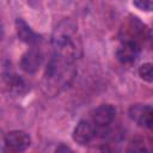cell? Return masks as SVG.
<instances>
[{
	"label": "cell",
	"mask_w": 153,
	"mask_h": 153,
	"mask_svg": "<svg viewBox=\"0 0 153 153\" xmlns=\"http://www.w3.org/2000/svg\"><path fill=\"white\" fill-rule=\"evenodd\" d=\"M6 84H7L8 88H10V91L17 92V93H20L25 88L24 80L18 75H8L6 78Z\"/></svg>",
	"instance_id": "cell-9"
},
{
	"label": "cell",
	"mask_w": 153,
	"mask_h": 153,
	"mask_svg": "<svg viewBox=\"0 0 153 153\" xmlns=\"http://www.w3.org/2000/svg\"><path fill=\"white\" fill-rule=\"evenodd\" d=\"M31 145L30 135L23 130L8 131L5 136V146L10 152H23Z\"/></svg>",
	"instance_id": "cell-3"
},
{
	"label": "cell",
	"mask_w": 153,
	"mask_h": 153,
	"mask_svg": "<svg viewBox=\"0 0 153 153\" xmlns=\"http://www.w3.org/2000/svg\"><path fill=\"white\" fill-rule=\"evenodd\" d=\"M139 75L143 81L153 82V63L146 62L139 67Z\"/></svg>",
	"instance_id": "cell-10"
},
{
	"label": "cell",
	"mask_w": 153,
	"mask_h": 153,
	"mask_svg": "<svg viewBox=\"0 0 153 153\" xmlns=\"http://www.w3.org/2000/svg\"><path fill=\"white\" fill-rule=\"evenodd\" d=\"M133 5L143 12H153V0H133Z\"/></svg>",
	"instance_id": "cell-11"
},
{
	"label": "cell",
	"mask_w": 153,
	"mask_h": 153,
	"mask_svg": "<svg viewBox=\"0 0 153 153\" xmlns=\"http://www.w3.org/2000/svg\"><path fill=\"white\" fill-rule=\"evenodd\" d=\"M129 117L141 127L153 131V108L149 105L136 104L129 109Z\"/></svg>",
	"instance_id": "cell-4"
},
{
	"label": "cell",
	"mask_w": 153,
	"mask_h": 153,
	"mask_svg": "<svg viewBox=\"0 0 153 153\" xmlns=\"http://www.w3.org/2000/svg\"><path fill=\"white\" fill-rule=\"evenodd\" d=\"M42 63V54L37 50V49H30L27 50L22 60H20V67L24 72L32 74L36 73L38 71V68L41 67Z\"/></svg>",
	"instance_id": "cell-7"
},
{
	"label": "cell",
	"mask_w": 153,
	"mask_h": 153,
	"mask_svg": "<svg viewBox=\"0 0 153 153\" xmlns=\"http://www.w3.org/2000/svg\"><path fill=\"white\" fill-rule=\"evenodd\" d=\"M60 151H69L68 147H65V146H61V147H57L56 148V152H60Z\"/></svg>",
	"instance_id": "cell-12"
},
{
	"label": "cell",
	"mask_w": 153,
	"mask_h": 153,
	"mask_svg": "<svg viewBox=\"0 0 153 153\" xmlns=\"http://www.w3.org/2000/svg\"><path fill=\"white\" fill-rule=\"evenodd\" d=\"M16 29H17V35H18L19 39L26 44L35 45L41 39L39 35H37L22 18H18L16 20Z\"/></svg>",
	"instance_id": "cell-8"
},
{
	"label": "cell",
	"mask_w": 153,
	"mask_h": 153,
	"mask_svg": "<svg viewBox=\"0 0 153 153\" xmlns=\"http://www.w3.org/2000/svg\"><path fill=\"white\" fill-rule=\"evenodd\" d=\"M116 116V109L111 104H102L99 105L92 114V122L96 126L97 134L104 133L105 129L111 124Z\"/></svg>",
	"instance_id": "cell-2"
},
{
	"label": "cell",
	"mask_w": 153,
	"mask_h": 153,
	"mask_svg": "<svg viewBox=\"0 0 153 153\" xmlns=\"http://www.w3.org/2000/svg\"><path fill=\"white\" fill-rule=\"evenodd\" d=\"M53 56L73 63L80 51V39L76 36V26L69 22H61L53 35Z\"/></svg>",
	"instance_id": "cell-1"
},
{
	"label": "cell",
	"mask_w": 153,
	"mask_h": 153,
	"mask_svg": "<svg viewBox=\"0 0 153 153\" xmlns=\"http://www.w3.org/2000/svg\"><path fill=\"white\" fill-rule=\"evenodd\" d=\"M97 135L96 126L93 122L81 120L73 130V140L79 145H86Z\"/></svg>",
	"instance_id": "cell-5"
},
{
	"label": "cell",
	"mask_w": 153,
	"mask_h": 153,
	"mask_svg": "<svg viewBox=\"0 0 153 153\" xmlns=\"http://www.w3.org/2000/svg\"><path fill=\"white\" fill-rule=\"evenodd\" d=\"M140 53V44L133 41H124L116 50V57L121 63H131Z\"/></svg>",
	"instance_id": "cell-6"
}]
</instances>
